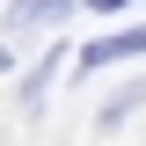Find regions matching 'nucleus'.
<instances>
[{"label": "nucleus", "mask_w": 146, "mask_h": 146, "mask_svg": "<svg viewBox=\"0 0 146 146\" xmlns=\"http://www.w3.org/2000/svg\"><path fill=\"white\" fill-rule=\"evenodd\" d=\"M51 15H66V0H22L15 22H51Z\"/></svg>", "instance_id": "3"}, {"label": "nucleus", "mask_w": 146, "mask_h": 146, "mask_svg": "<svg viewBox=\"0 0 146 146\" xmlns=\"http://www.w3.org/2000/svg\"><path fill=\"white\" fill-rule=\"evenodd\" d=\"M95 7H124V0H95Z\"/></svg>", "instance_id": "4"}, {"label": "nucleus", "mask_w": 146, "mask_h": 146, "mask_svg": "<svg viewBox=\"0 0 146 146\" xmlns=\"http://www.w3.org/2000/svg\"><path fill=\"white\" fill-rule=\"evenodd\" d=\"M131 51H146V22H139V29H117V36H95V44H88V51H80V66H117V58H131Z\"/></svg>", "instance_id": "1"}, {"label": "nucleus", "mask_w": 146, "mask_h": 146, "mask_svg": "<svg viewBox=\"0 0 146 146\" xmlns=\"http://www.w3.org/2000/svg\"><path fill=\"white\" fill-rule=\"evenodd\" d=\"M139 102H146V80H131V88H117V95H110V102H102V124L117 131V124H124V117H131V110H139Z\"/></svg>", "instance_id": "2"}]
</instances>
